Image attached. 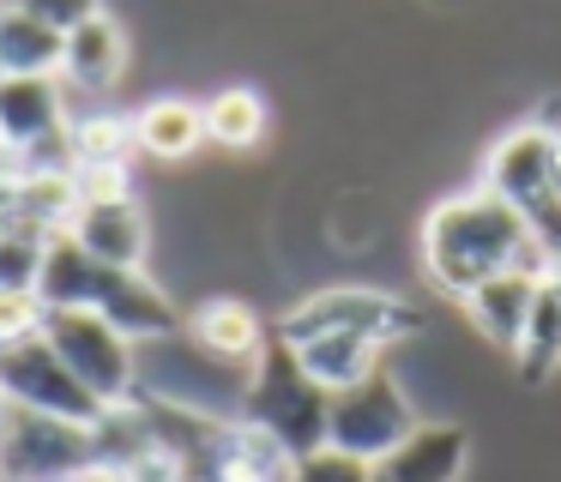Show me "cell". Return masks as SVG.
Listing matches in <instances>:
<instances>
[{"instance_id": "30bf717a", "label": "cell", "mask_w": 561, "mask_h": 482, "mask_svg": "<svg viewBox=\"0 0 561 482\" xmlns=\"http://www.w3.org/2000/svg\"><path fill=\"white\" fill-rule=\"evenodd\" d=\"M67 236L103 265H122V272H146V253H151V217L134 193L122 199H79L73 229Z\"/></svg>"}, {"instance_id": "9a60e30c", "label": "cell", "mask_w": 561, "mask_h": 482, "mask_svg": "<svg viewBox=\"0 0 561 482\" xmlns=\"http://www.w3.org/2000/svg\"><path fill=\"white\" fill-rule=\"evenodd\" d=\"M134 139H139V151L158 157V163H187V157L206 145V103H194V96H182V91L151 96L134 115Z\"/></svg>"}, {"instance_id": "7c38bea8", "label": "cell", "mask_w": 561, "mask_h": 482, "mask_svg": "<svg viewBox=\"0 0 561 482\" xmlns=\"http://www.w3.org/2000/svg\"><path fill=\"white\" fill-rule=\"evenodd\" d=\"M73 127L67 115V84L61 79H0V139L13 151V163L31 151V145L55 139V133Z\"/></svg>"}, {"instance_id": "52a82bcc", "label": "cell", "mask_w": 561, "mask_h": 482, "mask_svg": "<svg viewBox=\"0 0 561 482\" xmlns=\"http://www.w3.org/2000/svg\"><path fill=\"white\" fill-rule=\"evenodd\" d=\"M91 464V428L43 410H0V482H67Z\"/></svg>"}, {"instance_id": "5b68a950", "label": "cell", "mask_w": 561, "mask_h": 482, "mask_svg": "<svg viewBox=\"0 0 561 482\" xmlns=\"http://www.w3.org/2000/svg\"><path fill=\"white\" fill-rule=\"evenodd\" d=\"M0 398H7V404H19V410H43V416L85 422V428L103 416V410H110L73 368H67L61 356H55V344L43 332L0 344Z\"/></svg>"}, {"instance_id": "4fadbf2b", "label": "cell", "mask_w": 561, "mask_h": 482, "mask_svg": "<svg viewBox=\"0 0 561 482\" xmlns=\"http://www.w3.org/2000/svg\"><path fill=\"white\" fill-rule=\"evenodd\" d=\"M127 55H134L127 31L110 19V12H98V19H85L79 31L61 36V72H55V79H61L67 91L103 96V91H115V84H122Z\"/></svg>"}, {"instance_id": "ba28073f", "label": "cell", "mask_w": 561, "mask_h": 482, "mask_svg": "<svg viewBox=\"0 0 561 482\" xmlns=\"http://www.w3.org/2000/svg\"><path fill=\"white\" fill-rule=\"evenodd\" d=\"M556 139H561V127H543V120H519V127H507L495 145H489V157H483V187L501 193L507 205H519L525 217H531L537 205L561 199V187H556Z\"/></svg>"}, {"instance_id": "8992f818", "label": "cell", "mask_w": 561, "mask_h": 482, "mask_svg": "<svg viewBox=\"0 0 561 482\" xmlns=\"http://www.w3.org/2000/svg\"><path fill=\"white\" fill-rule=\"evenodd\" d=\"M43 337L55 344V356L103 398V404H127L139 392L134 368V337H122L103 313L91 308H49L43 313Z\"/></svg>"}, {"instance_id": "ffe728a7", "label": "cell", "mask_w": 561, "mask_h": 482, "mask_svg": "<svg viewBox=\"0 0 561 482\" xmlns=\"http://www.w3.org/2000/svg\"><path fill=\"white\" fill-rule=\"evenodd\" d=\"M49 241L55 236H43L31 223H0V289H37Z\"/></svg>"}, {"instance_id": "5bb4252c", "label": "cell", "mask_w": 561, "mask_h": 482, "mask_svg": "<svg viewBox=\"0 0 561 482\" xmlns=\"http://www.w3.org/2000/svg\"><path fill=\"white\" fill-rule=\"evenodd\" d=\"M537 272H495L465 296V320L477 325V337L495 349H519L525 344V325H531V308H537Z\"/></svg>"}, {"instance_id": "9c48e42d", "label": "cell", "mask_w": 561, "mask_h": 482, "mask_svg": "<svg viewBox=\"0 0 561 482\" xmlns=\"http://www.w3.org/2000/svg\"><path fill=\"white\" fill-rule=\"evenodd\" d=\"M182 337L199 349L206 362H218V368H248V362L260 356V344H266V320H260L254 301L242 296H206L194 301V308L182 313Z\"/></svg>"}, {"instance_id": "8fae6325", "label": "cell", "mask_w": 561, "mask_h": 482, "mask_svg": "<svg viewBox=\"0 0 561 482\" xmlns=\"http://www.w3.org/2000/svg\"><path fill=\"white\" fill-rule=\"evenodd\" d=\"M471 464V434L465 422H428L404 446L368 464V482H459Z\"/></svg>"}, {"instance_id": "603a6c76", "label": "cell", "mask_w": 561, "mask_h": 482, "mask_svg": "<svg viewBox=\"0 0 561 482\" xmlns=\"http://www.w3.org/2000/svg\"><path fill=\"white\" fill-rule=\"evenodd\" d=\"M13 7H25L37 24H49V31L67 36V31H79L85 19H98L103 0H13Z\"/></svg>"}, {"instance_id": "83f0119b", "label": "cell", "mask_w": 561, "mask_h": 482, "mask_svg": "<svg viewBox=\"0 0 561 482\" xmlns=\"http://www.w3.org/2000/svg\"><path fill=\"white\" fill-rule=\"evenodd\" d=\"M67 482H73V477H67Z\"/></svg>"}, {"instance_id": "e0dca14e", "label": "cell", "mask_w": 561, "mask_h": 482, "mask_svg": "<svg viewBox=\"0 0 561 482\" xmlns=\"http://www.w3.org/2000/svg\"><path fill=\"white\" fill-rule=\"evenodd\" d=\"M296 452L284 440H272L266 428L230 416L218 440V464H211V482H290Z\"/></svg>"}, {"instance_id": "484cf974", "label": "cell", "mask_w": 561, "mask_h": 482, "mask_svg": "<svg viewBox=\"0 0 561 482\" xmlns=\"http://www.w3.org/2000/svg\"><path fill=\"white\" fill-rule=\"evenodd\" d=\"M0 175H13V151H7V139H0Z\"/></svg>"}, {"instance_id": "44dd1931", "label": "cell", "mask_w": 561, "mask_h": 482, "mask_svg": "<svg viewBox=\"0 0 561 482\" xmlns=\"http://www.w3.org/2000/svg\"><path fill=\"white\" fill-rule=\"evenodd\" d=\"M290 482H368V464L339 446H320V452H302L290 470Z\"/></svg>"}, {"instance_id": "277c9868", "label": "cell", "mask_w": 561, "mask_h": 482, "mask_svg": "<svg viewBox=\"0 0 561 482\" xmlns=\"http://www.w3.org/2000/svg\"><path fill=\"white\" fill-rule=\"evenodd\" d=\"M416 428H423V410L411 404V392L399 386L392 368H375L368 380L339 386L332 404H327V446L363 458V464L387 458L392 446H404Z\"/></svg>"}, {"instance_id": "ac0fdd59", "label": "cell", "mask_w": 561, "mask_h": 482, "mask_svg": "<svg viewBox=\"0 0 561 482\" xmlns=\"http://www.w3.org/2000/svg\"><path fill=\"white\" fill-rule=\"evenodd\" d=\"M272 133V103L254 84H224L206 96V145L218 151H254Z\"/></svg>"}, {"instance_id": "7402d4cb", "label": "cell", "mask_w": 561, "mask_h": 482, "mask_svg": "<svg viewBox=\"0 0 561 482\" xmlns=\"http://www.w3.org/2000/svg\"><path fill=\"white\" fill-rule=\"evenodd\" d=\"M43 313L49 308L37 301V289H0V344L43 332Z\"/></svg>"}, {"instance_id": "d4e9b609", "label": "cell", "mask_w": 561, "mask_h": 482, "mask_svg": "<svg viewBox=\"0 0 561 482\" xmlns=\"http://www.w3.org/2000/svg\"><path fill=\"white\" fill-rule=\"evenodd\" d=\"M73 482H122V470H110V464H85Z\"/></svg>"}, {"instance_id": "7a4b0ae2", "label": "cell", "mask_w": 561, "mask_h": 482, "mask_svg": "<svg viewBox=\"0 0 561 482\" xmlns=\"http://www.w3.org/2000/svg\"><path fill=\"white\" fill-rule=\"evenodd\" d=\"M327 404H332V392L296 362V349L284 344L278 325H272V337L260 344V356L248 362L242 422L266 428L272 440H284L296 458H302V452H320V446H327Z\"/></svg>"}, {"instance_id": "3957f363", "label": "cell", "mask_w": 561, "mask_h": 482, "mask_svg": "<svg viewBox=\"0 0 561 482\" xmlns=\"http://www.w3.org/2000/svg\"><path fill=\"white\" fill-rule=\"evenodd\" d=\"M278 332H356L368 344L392 349L423 332V308L387 284H327V289H308L278 320Z\"/></svg>"}, {"instance_id": "4316f807", "label": "cell", "mask_w": 561, "mask_h": 482, "mask_svg": "<svg viewBox=\"0 0 561 482\" xmlns=\"http://www.w3.org/2000/svg\"><path fill=\"white\" fill-rule=\"evenodd\" d=\"M0 79H7V60H0Z\"/></svg>"}, {"instance_id": "2e32d148", "label": "cell", "mask_w": 561, "mask_h": 482, "mask_svg": "<svg viewBox=\"0 0 561 482\" xmlns=\"http://www.w3.org/2000/svg\"><path fill=\"white\" fill-rule=\"evenodd\" d=\"M278 337L296 349V362H302L327 392L356 386V380H368L375 368H387V362H380L387 349L368 344V337H356V332H278Z\"/></svg>"}, {"instance_id": "cb8c5ba5", "label": "cell", "mask_w": 561, "mask_h": 482, "mask_svg": "<svg viewBox=\"0 0 561 482\" xmlns=\"http://www.w3.org/2000/svg\"><path fill=\"white\" fill-rule=\"evenodd\" d=\"M122 482H187V477H182V464H175L163 446H151L146 458H134V464L122 470Z\"/></svg>"}, {"instance_id": "6da1fadb", "label": "cell", "mask_w": 561, "mask_h": 482, "mask_svg": "<svg viewBox=\"0 0 561 482\" xmlns=\"http://www.w3.org/2000/svg\"><path fill=\"white\" fill-rule=\"evenodd\" d=\"M513 265H519V272H537V277L549 272V260L531 241V223H525L519 205L489 193L483 181L428 205L423 229H416V272H423L440 296L465 301L483 277L513 272Z\"/></svg>"}, {"instance_id": "d6986e66", "label": "cell", "mask_w": 561, "mask_h": 482, "mask_svg": "<svg viewBox=\"0 0 561 482\" xmlns=\"http://www.w3.org/2000/svg\"><path fill=\"white\" fill-rule=\"evenodd\" d=\"M0 60L13 79H55L61 72V31L37 24L13 0H0Z\"/></svg>"}]
</instances>
